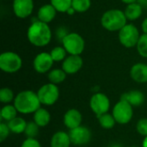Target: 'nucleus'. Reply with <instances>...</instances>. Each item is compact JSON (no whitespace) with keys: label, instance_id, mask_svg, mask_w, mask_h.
<instances>
[{"label":"nucleus","instance_id":"14","mask_svg":"<svg viewBox=\"0 0 147 147\" xmlns=\"http://www.w3.org/2000/svg\"><path fill=\"white\" fill-rule=\"evenodd\" d=\"M82 121V114L76 109H71L67 110L64 115V124L69 130L80 127Z\"/></svg>","mask_w":147,"mask_h":147},{"label":"nucleus","instance_id":"9","mask_svg":"<svg viewBox=\"0 0 147 147\" xmlns=\"http://www.w3.org/2000/svg\"><path fill=\"white\" fill-rule=\"evenodd\" d=\"M90 107L96 116L104 115L108 113L110 109L109 98L103 93L96 92L90 98Z\"/></svg>","mask_w":147,"mask_h":147},{"label":"nucleus","instance_id":"31","mask_svg":"<svg viewBox=\"0 0 147 147\" xmlns=\"http://www.w3.org/2000/svg\"><path fill=\"white\" fill-rule=\"evenodd\" d=\"M137 132L144 137H147V118H141L136 125Z\"/></svg>","mask_w":147,"mask_h":147},{"label":"nucleus","instance_id":"23","mask_svg":"<svg viewBox=\"0 0 147 147\" xmlns=\"http://www.w3.org/2000/svg\"><path fill=\"white\" fill-rule=\"evenodd\" d=\"M17 109H16V107L14 105H10V104H7L5 106H3L1 109V113H0V116L1 119L9 122L11 120L15 119L16 117H17Z\"/></svg>","mask_w":147,"mask_h":147},{"label":"nucleus","instance_id":"22","mask_svg":"<svg viewBox=\"0 0 147 147\" xmlns=\"http://www.w3.org/2000/svg\"><path fill=\"white\" fill-rule=\"evenodd\" d=\"M66 73L64 71V70L56 68V69H53L48 72L47 78L50 81V83L54 84H61L62 82H64L66 78Z\"/></svg>","mask_w":147,"mask_h":147},{"label":"nucleus","instance_id":"34","mask_svg":"<svg viewBox=\"0 0 147 147\" xmlns=\"http://www.w3.org/2000/svg\"><path fill=\"white\" fill-rule=\"evenodd\" d=\"M141 29H142V32L143 34H147V17H146L142 23H141Z\"/></svg>","mask_w":147,"mask_h":147},{"label":"nucleus","instance_id":"38","mask_svg":"<svg viewBox=\"0 0 147 147\" xmlns=\"http://www.w3.org/2000/svg\"><path fill=\"white\" fill-rule=\"evenodd\" d=\"M109 147H123L120 144H114V145H111Z\"/></svg>","mask_w":147,"mask_h":147},{"label":"nucleus","instance_id":"24","mask_svg":"<svg viewBox=\"0 0 147 147\" xmlns=\"http://www.w3.org/2000/svg\"><path fill=\"white\" fill-rule=\"evenodd\" d=\"M99 121L100 126L104 129H112L116 123L115 119L114 118L113 115H110L109 113H106L102 115L96 116Z\"/></svg>","mask_w":147,"mask_h":147},{"label":"nucleus","instance_id":"37","mask_svg":"<svg viewBox=\"0 0 147 147\" xmlns=\"http://www.w3.org/2000/svg\"><path fill=\"white\" fill-rule=\"evenodd\" d=\"M142 147H147V137H145L143 143H142Z\"/></svg>","mask_w":147,"mask_h":147},{"label":"nucleus","instance_id":"29","mask_svg":"<svg viewBox=\"0 0 147 147\" xmlns=\"http://www.w3.org/2000/svg\"><path fill=\"white\" fill-rule=\"evenodd\" d=\"M39 126L34 122V121H30L28 122L24 134L26 135L27 138L29 139H35L36 136L39 134Z\"/></svg>","mask_w":147,"mask_h":147},{"label":"nucleus","instance_id":"20","mask_svg":"<svg viewBox=\"0 0 147 147\" xmlns=\"http://www.w3.org/2000/svg\"><path fill=\"white\" fill-rule=\"evenodd\" d=\"M34 121L40 127H47L50 121H51V115L50 113L43 108H40L38 110H36L34 113Z\"/></svg>","mask_w":147,"mask_h":147},{"label":"nucleus","instance_id":"1","mask_svg":"<svg viewBox=\"0 0 147 147\" xmlns=\"http://www.w3.org/2000/svg\"><path fill=\"white\" fill-rule=\"evenodd\" d=\"M27 37L33 46L43 47L50 43L52 40V30L47 23L42 22L37 19L28 27Z\"/></svg>","mask_w":147,"mask_h":147},{"label":"nucleus","instance_id":"30","mask_svg":"<svg viewBox=\"0 0 147 147\" xmlns=\"http://www.w3.org/2000/svg\"><path fill=\"white\" fill-rule=\"evenodd\" d=\"M14 92L9 88H2L0 90V101L3 103L8 104L15 100Z\"/></svg>","mask_w":147,"mask_h":147},{"label":"nucleus","instance_id":"19","mask_svg":"<svg viewBox=\"0 0 147 147\" xmlns=\"http://www.w3.org/2000/svg\"><path fill=\"white\" fill-rule=\"evenodd\" d=\"M124 13L127 21L134 22V21L138 20L141 16L143 13V9L140 3H130L127 5L124 10Z\"/></svg>","mask_w":147,"mask_h":147},{"label":"nucleus","instance_id":"2","mask_svg":"<svg viewBox=\"0 0 147 147\" xmlns=\"http://www.w3.org/2000/svg\"><path fill=\"white\" fill-rule=\"evenodd\" d=\"M40 102L35 93L33 90H27L19 92L14 100V106L17 109L18 113L22 115H28L34 113L40 108Z\"/></svg>","mask_w":147,"mask_h":147},{"label":"nucleus","instance_id":"5","mask_svg":"<svg viewBox=\"0 0 147 147\" xmlns=\"http://www.w3.org/2000/svg\"><path fill=\"white\" fill-rule=\"evenodd\" d=\"M62 46L70 55H80L85 47L84 38L78 33H69L62 40Z\"/></svg>","mask_w":147,"mask_h":147},{"label":"nucleus","instance_id":"36","mask_svg":"<svg viewBox=\"0 0 147 147\" xmlns=\"http://www.w3.org/2000/svg\"><path fill=\"white\" fill-rule=\"evenodd\" d=\"M122 3H126L127 5V4H130V3H137L138 2V0H121Z\"/></svg>","mask_w":147,"mask_h":147},{"label":"nucleus","instance_id":"8","mask_svg":"<svg viewBox=\"0 0 147 147\" xmlns=\"http://www.w3.org/2000/svg\"><path fill=\"white\" fill-rule=\"evenodd\" d=\"M112 115L116 122L121 125L127 124L131 121L134 116L133 106L123 100H120L113 108Z\"/></svg>","mask_w":147,"mask_h":147},{"label":"nucleus","instance_id":"33","mask_svg":"<svg viewBox=\"0 0 147 147\" xmlns=\"http://www.w3.org/2000/svg\"><path fill=\"white\" fill-rule=\"evenodd\" d=\"M21 147H41L40 142L36 139L27 138L22 144Z\"/></svg>","mask_w":147,"mask_h":147},{"label":"nucleus","instance_id":"21","mask_svg":"<svg viewBox=\"0 0 147 147\" xmlns=\"http://www.w3.org/2000/svg\"><path fill=\"white\" fill-rule=\"evenodd\" d=\"M7 124L11 133L19 134L25 132L28 122L22 117H16L15 119L9 121Z\"/></svg>","mask_w":147,"mask_h":147},{"label":"nucleus","instance_id":"27","mask_svg":"<svg viewBox=\"0 0 147 147\" xmlns=\"http://www.w3.org/2000/svg\"><path fill=\"white\" fill-rule=\"evenodd\" d=\"M71 6L78 13L86 12L91 6V0H72Z\"/></svg>","mask_w":147,"mask_h":147},{"label":"nucleus","instance_id":"13","mask_svg":"<svg viewBox=\"0 0 147 147\" xmlns=\"http://www.w3.org/2000/svg\"><path fill=\"white\" fill-rule=\"evenodd\" d=\"M84 61L80 55L67 56L62 62V69L66 74L72 75L78 72L83 67Z\"/></svg>","mask_w":147,"mask_h":147},{"label":"nucleus","instance_id":"39","mask_svg":"<svg viewBox=\"0 0 147 147\" xmlns=\"http://www.w3.org/2000/svg\"><path fill=\"white\" fill-rule=\"evenodd\" d=\"M131 147H138V146H131Z\"/></svg>","mask_w":147,"mask_h":147},{"label":"nucleus","instance_id":"4","mask_svg":"<svg viewBox=\"0 0 147 147\" xmlns=\"http://www.w3.org/2000/svg\"><path fill=\"white\" fill-rule=\"evenodd\" d=\"M140 35L138 28L133 23H127L118 32V38L121 44L127 48L136 47Z\"/></svg>","mask_w":147,"mask_h":147},{"label":"nucleus","instance_id":"18","mask_svg":"<svg viewBox=\"0 0 147 147\" xmlns=\"http://www.w3.org/2000/svg\"><path fill=\"white\" fill-rule=\"evenodd\" d=\"M71 144L69 134L58 131L56 132L51 139V147H70Z\"/></svg>","mask_w":147,"mask_h":147},{"label":"nucleus","instance_id":"26","mask_svg":"<svg viewBox=\"0 0 147 147\" xmlns=\"http://www.w3.org/2000/svg\"><path fill=\"white\" fill-rule=\"evenodd\" d=\"M51 57L53 59L54 62H60V61H64L65 59L67 57V52L66 50L64 48V47H55L54 48H53L50 52Z\"/></svg>","mask_w":147,"mask_h":147},{"label":"nucleus","instance_id":"11","mask_svg":"<svg viewBox=\"0 0 147 147\" xmlns=\"http://www.w3.org/2000/svg\"><path fill=\"white\" fill-rule=\"evenodd\" d=\"M69 136L71 144L75 146H84L91 140L90 130L84 126H80L69 131Z\"/></svg>","mask_w":147,"mask_h":147},{"label":"nucleus","instance_id":"35","mask_svg":"<svg viewBox=\"0 0 147 147\" xmlns=\"http://www.w3.org/2000/svg\"><path fill=\"white\" fill-rule=\"evenodd\" d=\"M76 13V10L73 9V7L71 6L68 10H67V12H66V14H68L69 16H72V15H74Z\"/></svg>","mask_w":147,"mask_h":147},{"label":"nucleus","instance_id":"10","mask_svg":"<svg viewBox=\"0 0 147 147\" xmlns=\"http://www.w3.org/2000/svg\"><path fill=\"white\" fill-rule=\"evenodd\" d=\"M54 61L51 57L50 53L41 52L38 53L33 61V66L35 71L38 73L43 74L51 71V68Z\"/></svg>","mask_w":147,"mask_h":147},{"label":"nucleus","instance_id":"16","mask_svg":"<svg viewBox=\"0 0 147 147\" xmlns=\"http://www.w3.org/2000/svg\"><path fill=\"white\" fill-rule=\"evenodd\" d=\"M121 100L126 101L133 107H140L145 102V95L140 90H134L122 94Z\"/></svg>","mask_w":147,"mask_h":147},{"label":"nucleus","instance_id":"32","mask_svg":"<svg viewBox=\"0 0 147 147\" xmlns=\"http://www.w3.org/2000/svg\"><path fill=\"white\" fill-rule=\"evenodd\" d=\"M10 130L8 127V124L1 122L0 123V141L3 142L9 135Z\"/></svg>","mask_w":147,"mask_h":147},{"label":"nucleus","instance_id":"17","mask_svg":"<svg viewBox=\"0 0 147 147\" xmlns=\"http://www.w3.org/2000/svg\"><path fill=\"white\" fill-rule=\"evenodd\" d=\"M57 10L51 3L42 5L37 12V19L45 23H50L56 16Z\"/></svg>","mask_w":147,"mask_h":147},{"label":"nucleus","instance_id":"7","mask_svg":"<svg viewBox=\"0 0 147 147\" xmlns=\"http://www.w3.org/2000/svg\"><path fill=\"white\" fill-rule=\"evenodd\" d=\"M37 96L42 105L52 106L59 97V90L56 84L48 83L42 85L38 90Z\"/></svg>","mask_w":147,"mask_h":147},{"label":"nucleus","instance_id":"3","mask_svg":"<svg viewBox=\"0 0 147 147\" xmlns=\"http://www.w3.org/2000/svg\"><path fill=\"white\" fill-rule=\"evenodd\" d=\"M127 23V19L124 11L118 9H109L101 17L102 27L110 32H119Z\"/></svg>","mask_w":147,"mask_h":147},{"label":"nucleus","instance_id":"28","mask_svg":"<svg viewBox=\"0 0 147 147\" xmlns=\"http://www.w3.org/2000/svg\"><path fill=\"white\" fill-rule=\"evenodd\" d=\"M137 51L139 54L147 59V34H142L140 35V38L138 41V44L136 46Z\"/></svg>","mask_w":147,"mask_h":147},{"label":"nucleus","instance_id":"12","mask_svg":"<svg viewBox=\"0 0 147 147\" xmlns=\"http://www.w3.org/2000/svg\"><path fill=\"white\" fill-rule=\"evenodd\" d=\"M12 8L16 17L25 19L28 17L34 10L33 0H13Z\"/></svg>","mask_w":147,"mask_h":147},{"label":"nucleus","instance_id":"15","mask_svg":"<svg viewBox=\"0 0 147 147\" xmlns=\"http://www.w3.org/2000/svg\"><path fill=\"white\" fill-rule=\"evenodd\" d=\"M130 76L139 84L147 83V65L145 63L134 64L130 70Z\"/></svg>","mask_w":147,"mask_h":147},{"label":"nucleus","instance_id":"40","mask_svg":"<svg viewBox=\"0 0 147 147\" xmlns=\"http://www.w3.org/2000/svg\"><path fill=\"white\" fill-rule=\"evenodd\" d=\"M141 1H145V0H141Z\"/></svg>","mask_w":147,"mask_h":147},{"label":"nucleus","instance_id":"6","mask_svg":"<svg viewBox=\"0 0 147 147\" xmlns=\"http://www.w3.org/2000/svg\"><path fill=\"white\" fill-rule=\"evenodd\" d=\"M22 66V59L16 53L8 51L0 55V69L6 73H15Z\"/></svg>","mask_w":147,"mask_h":147},{"label":"nucleus","instance_id":"25","mask_svg":"<svg viewBox=\"0 0 147 147\" xmlns=\"http://www.w3.org/2000/svg\"><path fill=\"white\" fill-rule=\"evenodd\" d=\"M50 3L57 10V12L66 13L71 7L72 0H50Z\"/></svg>","mask_w":147,"mask_h":147}]
</instances>
